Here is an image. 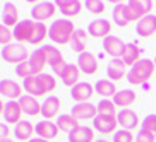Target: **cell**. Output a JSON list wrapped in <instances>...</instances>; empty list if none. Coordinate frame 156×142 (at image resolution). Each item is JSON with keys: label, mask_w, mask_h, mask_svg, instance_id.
I'll return each mask as SVG.
<instances>
[{"label": "cell", "mask_w": 156, "mask_h": 142, "mask_svg": "<svg viewBox=\"0 0 156 142\" xmlns=\"http://www.w3.org/2000/svg\"><path fill=\"white\" fill-rule=\"evenodd\" d=\"M112 19L113 23L119 26V28H127L130 19H129V14H127V4H117L115 9L112 10Z\"/></svg>", "instance_id": "obj_28"}, {"label": "cell", "mask_w": 156, "mask_h": 142, "mask_svg": "<svg viewBox=\"0 0 156 142\" xmlns=\"http://www.w3.org/2000/svg\"><path fill=\"white\" fill-rule=\"evenodd\" d=\"M43 50L46 53V58H48V65L51 67V70L57 74L60 77V74L64 72L65 69V60H64V55H62V51L53 45H43Z\"/></svg>", "instance_id": "obj_6"}, {"label": "cell", "mask_w": 156, "mask_h": 142, "mask_svg": "<svg viewBox=\"0 0 156 142\" xmlns=\"http://www.w3.org/2000/svg\"><path fill=\"white\" fill-rule=\"evenodd\" d=\"M14 40L16 43H21V45H24V43H29V45H33V41H34V34H36V21H29V19H24V21H21V23L17 24L14 28Z\"/></svg>", "instance_id": "obj_4"}, {"label": "cell", "mask_w": 156, "mask_h": 142, "mask_svg": "<svg viewBox=\"0 0 156 142\" xmlns=\"http://www.w3.org/2000/svg\"><path fill=\"white\" fill-rule=\"evenodd\" d=\"M136 142H156V135L141 130V132L137 133V137H136Z\"/></svg>", "instance_id": "obj_41"}, {"label": "cell", "mask_w": 156, "mask_h": 142, "mask_svg": "<svg viewBox=\"0 0 156 142\" xmlns=\"http://www.w3.org/2000/svg\"><path fill=\"white\" fill-rule=\"evenodd\" d=\"M29 62H31V64L34 65L38 70H41V72H43L45 65L48 64V58H46V53H45V50H43V46L33 51V53H31V58H29Z\"/></svg>", "instance_id": "obj_36"}, {"label": "cell", "mask_w": 156, "mask_h": 142, "mask_svg": "<svg viewBox=\"0 0 156 142\" xmlns=\"http://www.w3.org/2000/svg\"><path fill=\"white\" fill-rule=\"evenodd\" d=\"M94 142H108V140H105V139H100V140H94Z\"/></svg>", "instance_id": "obj_46"}, {"label": "cell", "mask_w": 156, "mask_h": 142, "mask_svg": "<svg viewBox=\"0 0 156 142\" xmlns=\"http://www.w3.org/2000/svg\"><path fill=\"white\" fill-rule=\"evenodd\" d=\"M23 89L28 92L29 96H34V98H40V96H43V94H46L45 89H43V86H41L40 75L26 79V81L23 82Z\"/></svg>", "instance_id": "obj_27"}, {"label": "cell", "mask_w": 156, "mask_h": 142, "mask_svg": "<svg viewBox=\"0 0 156 142\" xmlns=\"http://www.w3.org/2000/svg\"><path fill=\"white\" fill-rule=\"evenodd\" d=\"M117 125H119L117 118H106V116H100V115H98L96 118L93 120V127L101 133H112V132L115 133Z\"/></svg>", "instance_id": "obj_26"}, {"label": "cell", "mask_w": 156, "mask_h": 142, "mask_svg": "<svg viewBox=\"0 0 156 142\" xmlns=\"http://www.w3.org/2000/svg\"><path fill=\"white\" fill-rule=\"evenodd\" d=\"M136 99H137V94L132 89H122L115 94L112 101L115 103V106H122L124 110H127V106H132L136 103Z\"/></svg>", "instance_id": "obj_23"}, {"label": "cell", "mask_w": 156, "mask_h": 142, "mask_svg": "<svg viewBox=\"0 0 156 142\" xmlns=\"http://www.w3.org/2000/svg\"><path fill=\"white\" fill-rule=\"evenodd\" d=\"M136 33H137L139 38H149L156 33V16L149 14L144 19H141L137 24H136Z\"/></svg>", "instance_id": "obj_15"}, {"label": "cell", "mask_w": 156, "mask_h": 142, "mask_svg": "<svg viewBox=\"0 0 156 142\" xmlns=\"http://www.w3.org/2000/svg\"><path fill=\"white\" fill-rule=\"evenodd\" d=\"M34 132L40 139H45V140H51V139L58 137L60 128L57 127V123L50 122V120H41L40 123L34 125Z\"/></svg>", "instance_id": "obj_12"}, {"label": "cell", "mask_w": 156, "mask_h": 142, "mask_svg": "<svg viewBox=\"0 0 156 142\" xmlns=\"http://www.w3.org/2000/svg\"><path fill=\"white\" fill-rule=\"evenodd\" d=\"M12 40H14V33L10 31V28H7L5 24H0V45L9 46L12 45Z\"/></svg>", "instance_id": "obj_37"}, {"label": "cell", "mask_w": 156, "mask_h": 142, "mask_svg": "<svg viewBox=\"0 0 156 142\" xmlns=\"http://www.w3.org/2000/svg\"><path fill=\"white\" fill-rule=\"evenodd\" d=\"M14 133H16V139H17V140L29 142L36 132H34V127H33L31 122H28V120H21V122L16 125Z\"/></svg>", "instance_id": "obj_24"}, {"label": "cell", "mask_w": 156, "mask_h": 142, "mask_svg": "<svg viewBox=\"0 0 156 142\" xmlns=\"http://www.w3.org/2000/svg\"><path fill=\"white\" fill-rule=\"evenodd\" d=\"M2 58L5 60V62H9V64H24V62H28L29 58H31V55H29L28 48L24 45H21V43H12V45L9 46H4V50H2Z\"/></svg>", "instance_id": "obj_3"}, {"label": "cell", "mask_w": 156, "mask_h": 142, "mask_svg": "<svg viewBox=\"0 0 156 142\" xmlns=\"http://www.w3.org/2000/svg\"><path fill=\"white\" fill-rule=\"evenodd\" d=\"M98 108V115L100 116H106V118H117V106L112 99H103L96 105Z\"/></svg>", "instance_id": "obj_35"}, {"label": "cell", "mask_w": 156, "mask_h": 142, "mask_svg": "<svg viewBox=\"0 0 156 142\" xmlns=\"http://www.w3.org/2000/svg\"><path fill=\"white\" fill-rule=\"evenodd\" d=\"M55 5L65 17H76L83 10V2H79V0H57Z\"/></svg>", "instance_id": "obj_17"}, {"label": "cell", "mask_w": 156, "mask_h": 142, "mask_svg": "<svg viewBox=\"0 0 156 142\" xmlns=\"http://www.w3.org/2000/svg\"><path fill=\"white\" fill-rule=\"evenodd\" d=\"M19 105H21L23 113H26L28 116H36V115H41V105L38 103V99L34 96L24 94V96L19 99Z\"/></svg>", "instance_id": "obj_19"}, {"label": "cell", "mask_w": 156, "mask_h": 142, "mask_svg": "<svg viewBox=\"0 0 156 142\" xmlns=\"http://www.w3.org/2000/svg\"><path fill=\"white\" fill-rule=\"evenodd\" d=\"M84 5H86V9L89 10L91 14H94V16H100V14L105 12V4L100 2V0H86Z\"/></svg>", "instance_id": "obj_38"}, {"label": "cell", "mask_w": 156, "mask_h": 142, "mask_svg": "<svg viewBox=\"0 0 156 142\" xmlns=\"http://www.w3.org/2000/svg\"><path fill=\"white\" fill-rule=\"evenodd\" d=\"M57 127L62 130V132H67V133H72L76 128H79V120L74 118L72 115H60L57 118Z\"/></svg>", "instance_id": "obj_32"}, {"label": "cell", "mask_w": 156, "mask_h": 142, "mask_svg": "<svg viewBox=\"0 0 156 142\" xmlns=\"http://www.w3.org/2000/svg\"><path fill=\"white\" fill-rule=\"evenodd\" d=\"M2 21H4V24L7 26V28H10V26H14L16 28V26L19 24V10H17V7H16V4H12V2H5Z\"/></svg>", "instance_id": "obj_25"}, {"label": "cell", "mask_w": 156, "mask_h": 142, "mask_svg": "<svg viewBox=\"0 0 156 142\" xmlns=\"http://www.w3.org/2000/svg\"><path fill=\"white\" fill-rule=\"evenodd\" d=\"M94 94V86L89 82H79L70 89V98L76 103H89V99Z\"/></svg>", "instance_id": "obj_8"}, {"label": "cell", "mask_w": 156, "mask_h": 142, "mask_svg": "<svg viewBox=\"0 0 156 142\" xmlns=\"http://www.w3.org/2000/svg\"><path fill=\"white\" fill-rule=\"evenodd\" d=\"M0 94L9 98L10 101H17L24 96L23 87L19 86L16 81H12V79H2L0 81Z\"/></svg>", "instance_id": "obj_10"}, {"label": "cell", "mask_w": 156, "mask_h": 142, "mask_svg": "<svg viewBox=\"0 0 156 142\" xmlns=\"http://www.w3.org/2000/svg\"><path fill=\"white\" fill-rule=\"evenodd\" d=\"M29 142H50V140H45V139H40V137H33Z\"/></svg>", "instance_id": "obj_43"}, {"label": "cell", "mask_w": 156, "mask_h": 142, "mask_svg": "<svg viewBox=\"0 0 156 142\" xmlns=\"http://www.w3.org/2000/svg\"><path fill=\"white\" fill-rule=\"evenodd\" d=\"M57 12V5L53 2H40L31 9V17L36 23H45L48 19H51Z\"/></svg>", "instance_id": "obj_7"}, {"label": "cell", "mask_w": 156, "mask_h": 142, "mask_svg": "<svg viewBox=\"0 0 156 142\" xmlns=\"http://www.w3.org/2000/svg\"><path fill=\"white\" fill-rule=\"evenodd\" d=\"M4 110H5V105L2 103V99H0V115L4 113Z\"/></svg>", "instance_id": "obj_44"}, {"label": "cell", "mask_w": 156, "mask_h": 142, "mask_svg": "<svg viewBox=\"0 0 156 142\" xmlns=\"http://www.w3.org/2000/svg\"><path fill=\"white\" fill-rule=\"evenodd\" d=\"M76 33L74 23L70 19H57L48 28V38L57 45H69Z\"/></svg>", "instance_id": "obj_1"}, {"label": "cell", "mask_w": 156, "mask_h": 142, "mask_svg": "<svg viewBox=\"0 0 156 142\" xmlns=\"http://www.w3.org/2000/svg\"><path fill=\"white\" fill-rule=\"evenodd\" d=\"M94 92H98V94L103 96L105 99H108V98L113 99V96L119 91H117V87H115V82H112L108 79H101V81H98V82L94 84Z\"/></svg>", "instance_id": "obj_29"}, {"label": "cell", "mask_w": 156, "mask_h": 142, "mask_svg": "<svg viewBox=\"0 0 156 142\" xmlns=\"http://www.w3.org/2000/svg\"><path fill=\"white\" fill-rule=\"evenodd\" d=\"M79 74H81V69H79L77 65L67 64L64 72L60 74V79H62V82L67 87H74L76 84H79Z\"/></svg>", "instance_id": "obj_21"}, {"label": "cell", "mask_w": 156, "mask_h": 142, "mask_svg": "<svg viewBox=\"0 0 156 142\" xmlns=\"http://www.w3.org/2000/svg\"><path fill=\"white\" fill-rule=\"evenodd\" d=\"M16 74H17V77L21 79H29V77H36V75H40V74H43L41 70H38L34 65L31 64V62H24V64H19L16 65Z\"/></svg>", "instance_id": "obj_34"}, {"label": "cell", "mask_w": 156, "mask_h": 142, "mask_svg": "<svg viewBox=\"0 0 156 142\" xmlns=\"http://www.w3.org/2000/svg\"><path fill=\"white\" fill-rule=\"evenodd\" d=\"M113 142H134V133L122 128L113 133Z\"/></svg>", "instance_id": "obj_40"}, {"label": "cell", "mask_w": 156, "mask_h": 142, "mask_svg": "<svg viewBox=\"0 0 156 142\" xmlns=\"http://www.w3.org/2000/svg\"><path fill=\"white\" fill-rule=\"evenodd\" d=\"M70 115L77 120H94L98 116V108L93 103H77L72 106Z\"/></svg>", "instance_id": "obj_9"}, {"label": "cell", "mask_w": 156, "mask_h": 142, "mask_svg": "<svg viewBox=\"0 0 156 142\" xmlns=\"http://www.w3.org/2000/svg\"><path fill=\"white\" fill-rule=\"evenodd\" d=\"M69 142H94V133L89 127H79L69 133Z\"/></svg>", "instance_id": "obj_31"}, {"label": "cell", "mask_w": 156, "mask_h": 142, "mask_svg": "<svg viewBox=\"0 0 156 142\" xmlns=\"http://www.w3.org/2000/svg\"><path fill=\"white\" fill-rule=\"evenodd\" d=\"M141 130L156 135V115H147L146 118L142 120V128Z\"/></svg>", "instance_id": "obj_39"}, {"label": "cell", "mask_w": 156, "mask_h": 142, "mask_svg": "<svg viewBox=\"0 0 156 142\" xmlns=\"http://www.w3.org/2000/svg\"><path fill=\"white\" fill-rule=\"evenodd\" d=\"M117 122H119V125L124 130H129V132H132L134 128L139 125V118H137V113L132 110H122L119 111V115H117Z\"/></svg>", "instance_id": "obj_16"}, {"label": "cell", "mask_w": 156, "mask_h": 142, "mask_svg": "<svg viewBox=\"0 0 156 142\" xmlns=\"http://www.w3.org/2000/svg\"><path fill=\"white\" fill-rule=\"evenodd\" d=\"M9 133H10V128L7 123H0V140L4 139H9Z\"/></svg>", "instance_id": "obj_42"}, {"label": "cell", "mask_w": 156, "mask_h": 142, "mask_svg": "<svg viewBox=\"0 0 156 142\" xmlns=\"http://www.w3.org/2000/svg\"><path fill=\"white\" fill-rule=\"evenodd\" d=\"M153 2L151 0H129L127 2V14L130 23H139L141 19L151 14Z\"/></svg>", "instance_id": "obj_5"}, {"label": "cell", "mask_w": 156, "mask_h": 142, "mask_svg": "<svg viewBox=\"0 0 156 142\" xmlns=\"http://www.w3.org/2000/svg\"><path fill=\"white\" fill-rule=\"evenodd\" d=\"M154 70H156V65L153 60L142 58L134 67H130V70L127 72V81L132 86H142L153 77Z\"/></svg>", "instance_id": "obj_2"}, {"label": "cell", "mask_w": 156, "mask_h": 142, "mask_svg": "<svg viewBox=\"0 0 156 142\" xmlns=\"http://www.w3.org/2000/svg\"><path fill=\"white\" fill-rule=\"evenodd\" d=\"M60 108H62V103L57 96H48L45 101H43L41 105V115L45 120H51L55 118L57 115H58Z\"/></svg>", "instance_id": "obj_18"}, {"label": "cell", "mask_w": 156, "mask_h": 142, "mask_svg": "<svg viewBox=\"0 0 156 142\" xmlns=\"http://www.w3.org/2000/svg\"><path fill=\"white\" fill-rule=\"evenodd\" d=\"M139 57H141V50H139V46L137 45H134V43H129L127 46H125V51H124V55H122V60H124V64L130 65V67H134V65L137 64Z\"/></svg>", "instance_id": "obj_33"}, {"label": "cell", "mask_w": 156, "mask_h": 142, "mask_svg": "<svg viewBox=\"0 0 156 142\" xmlns=\"http://www.w3.org/2000/svg\"><path fill=\"white\" fill-rule=\"evenodd\" d=\"M77 67L81 69V72H84L86 75H93V74L98 72V60L91 51H84V53H81L79 58H77Z\"/></svg>", "instance_id": "obj_14"}, {"label": "cell", "mask_w": 156, "mask_h": 142, "mask_svg": "<svg viewBox=\"0 0 156 142\" xmlns=\"http://www.w3.org/2000/svg\"><path fill=\"white\" fill-rule=\"evenodd\" d=\"M125 46L127 45L120 38L112 36V34L103 40V48H105V51L112 58H122V55H124V51H125Z\"/></svg>", "instance_id": "obj_11"}, {"label": "cell", "mask_w": 156, "mask_h": 142, "mask_svg": "<svg viewBox=\"0 0 156 142\" xmlns=\"http://www.w3.org/2000/svg\"><path fill=\"white\" fill-rule=\"evenodd\" d=\"M125 70H127V65L124 64V60L122 58H113L110 64H108L106 74H108V79H112V82H115V81L124 79Z\"/></svg>", "instance_id": "obj_22"}, {"label": "cell", "mask_w": 156, "mask_h": 142, "mask_svg": "<svg viewBox=\"0 0 156 142\" xmlns=\"http://www.w3.org/2000/svg\"><path fill=\"white\" fill-rule=\"evenodd\" d=\"M154 65H156V58H154Z\"/></svg>", "instance_id": "obj_47"}, {"label": "cell", "mask_w": 156, "mask_h": 142, "mask_svg": "<svg viewBox=\"0 0 156 142\" xmlns=\"http://www.w3.org/2000/svg\"><path fill=\"white\" fill-rule=\"evenodd\" d=\"M21 116H23V110H21L19 101H9V103L5 105V110H4V120H5V123L17 125L19 122H21Z\"/></svg>", "instance_id": "obj_20"}, {"label": "cell", "mask_w": 156, "mask_h": 142, "mask_svg": "<svg viewBox=\"0 0 156 142\" xmlns=\"http://www.w3.org/2000/svg\"><path fill=\"white\" fill-rule=\"evenodd\" d=\"M112 33V24L106 19H94L93 23H89L87 26V34L93 38H108Z\"/></svg>", "instance_id": "obj_13"}, {"label": "cell", "mask_w": 156, "mask_h": 142, "mask_svg": "<svg viewBox=\"0 0 156 142\" xmlns=\"http://www.w3.org/2000/svg\"><path fill=\"white\" fill-rule=\"evenodd\" d=\"M0 142H14L12 139H4V140H0Z\"/></svg>", "instance_id": "obj_45"}, {"label": "cell", "mask_w": 156, "mask_h": 142, "mask_svg": "<svg viewBox=\"0 0 156 142\" xmlns=\"http://www.w3.org/2000/svg\"><path fill=\"white\" fill-rule=\"evenodd\" d=\"M70 46H72L74 51H77L79 55L84 53L87 48V31L76 29V33H74V36H72V41H70Z\"/></svg>", "instance_id": "obj_30"}]
</instances>
